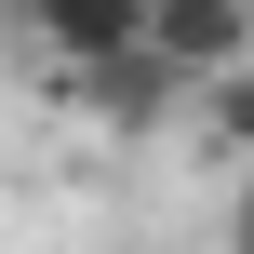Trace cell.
<instances>
[{
  "label": "cell",
  "instance_id": "6da1fadb",
  "mask_svg": "<svg viewBox=\"0 0 254 254\" xmlns=\"http://www.w3.org/2000/svg\"><path fill=\"white\" fill-rule=\"evenodd\" d=\"M0 27L67 80V67H107V54H134L147 40V0H0Z\"/></svg>",
  "mask_w": 254,
  "mask_h": 254
},
{
  "label": "cell",
  "instance_id": "7a4b0ae2",
  "mask_svg": "<svg viewBox=\"0 0 254 254\" xmlns=\"http://www.w3.org/2000/svg\"><path fill=\"white\" fill-rule=\"evenodd\" d=\"M67 94H80L107 134H174V121H188V80H174L147 40H134V54H107V67H67Z\"/></svg>",
  "mask_w": 254,
  "mask_h": 254
},
{
  "label": "cell",
  "instance_id": "3957f363",
  "mask_svg": "<svg viewBox=\"0 0 254 254\" xmlns=\"http://www.w3.org/2000/svg\"><path fill=\"white\" fill-rule=\"evenodd\" d=\"M147 54H161L174 80L254 67V0H147Z\"/></svg>",
  "mask_w": 254,
  "mask_h": 254
},
{
  "label": "cell",
  "instance_id": "277c9868",
  "mask_svg": "<svg viewBox=\"0 0 254 254\" xmlns=\"http://www.w3.org/2000/svg\"><path fill=\"white\" fill-rule=\"evenodd\" d=\"M188 121H201V147L254 161V67H214V80H188Z\"/></svg>",
  "mask_w": 254,
  "mask_h": 254
},
{
  "label": "cell",
  "instance_id": "5b68a950",
  "mask_svg": "<svg viewBox=\"0 0 254 254\" xmlns=\"http://www.w3.org/2000/svg\"><path fill=\"white\" fill-rule=\"evenodd\" d=\"M228 254H254V161H241V188H228Z\"/></svg>",
  "mask_w": 254,
  "mask_h": 254
}]
</instances>
